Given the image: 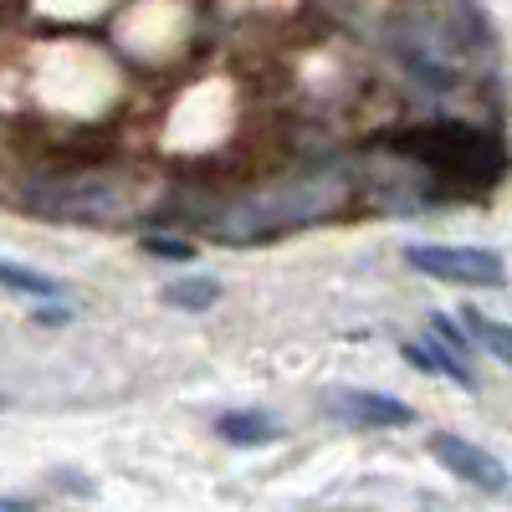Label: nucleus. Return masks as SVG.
<instances>
[{
  "instance_id": "nucleus-10",
  "label": "nucleus",
  "mask_w": 512,
  "mask_h": 512,
  "mask_svg": "<svg viewBox=\"0 0 512 512\" xmlns=\"http://www.w3.org/2000/svg\"><path fill=\"white\" fill-rule=\"evenodd\" d=\"M431 328H436V338H441V344H451V349H456V354H461V349H466V338H461V333H456V328H451V323H446V318H431Z\"/></svg>"
},
{
  "instance_id": "nucleus-6",
  "label": "nucleus",
  "mask_w": 512,
  "mask_h": 512,
  "mask_svg": "<svg viewBox=\"0 0 512 512\" xmlns=\"http://www.w3.org/2000/svg\"><path fill=\"white\" fill-rule=\"evenodd\" d=\"M272 431H277V425H272L267 415H256V410L221 415V436H226L231 446H262V441H272Z\"/></svg>"
},
{
  "instance_id": "nucleus-1",
  "label": "nucleus",
  "mask_w": 512,
  "mask_h": 512,
  "mask_svg": "<svg viewBox=\"0 0 512 512\" xmlns=\"http://www.w3.org/2000/svg\"><path fill=\"white\" fill-rule=\"evenodd\" d=\"M405 262L436 282H461V287H502L507 282V267L502 256L487 251V246H405Z\"/></svg>"
},
{
  "instance_id": "nucleus-8",
  "label": "nucleus",
  "mask_w": 512,
  "mask_h": 512,
  "mask_svg": "<svg viewBox=\"0 0 512 512\" xmlns=\"http://www.w3.org/2000/svg\"><path fill=\"white\" fill-rule=\"evenodd\" d=\"M0 287L26 292V297H62V282H57V277L31 272V267H21V262H0Z\"/></svg>"
},
{
  "instance_id": "nucleus-5",
  "label": "nucleus",
  "mask_w": 512,
  "mask_h": 512,
  "mask_svg": "<svg viewBox=\"0 0 512 512\" xmlns=\"http://www.w3.org/2000/svg\"><path fill=\"white\" fill-rule=\"evenodd\" d=\"M466 333H472L492 359H502V364L512 369V323H497V318H487V313H466Z\"/></svg>"
},
{
  "instance_id": "nucleus-7",
  "label": "nucleus",
  "mask_w": 512,
  "mask_h": 512,
  "mask_svg": "<svg viewBox=\"0 0 512 512\" xmlns=\"http://www.w3.org/2000/svg\"><path fill=\"white\" fill-rule=\"evenodd\" d=\"M164 297L175 308H190V313H205L210 303H221V282H210V277H180V282H169Z\"/></svg>"
},
{
  "instance_id": "nucleus-3",
  "label": "nucleus",
  "mask_w": 512,
  "mask_h": 512,
  "mask_svg": "<svg viewBox=\"0 0 512 512\" xmlns=\"http://www.w3.org/2000/svg\"><path fill=\"white\" fill-rule=\"evenodd\" d=\"M344 410L364 425H410L415 410L395 395H379V390H344Z\"/></svg>"
},
{
  "instance_id": "nucleus-2",
  "label": "nucleus",
  "mask_w": 512,
  "mask_h": 512,
  "mask_svg": "<svg viewBox=\"0 0 512 512\" xmlns=\"http://www.w3.org/2000/svg\"><path fill=\"white\" fill-rule=\"evenodd\" d=\"M431 456L446 466L451 477L472 482V487H482V492H507V466H502L487 446H477V441L451 436V431H436V436H431Z\"/></svg>"
},
{
  "instance_id": "nucleus-9",
  "label": "nucleus",
  "mask_w": 512,
  "mask_h": 512,
  "mask_svg": "<svg viewBox=\"0 0 512 512\" xmlns=\"http://www.w3.org/2000/svg\"><path fill=\"white\" fill-rule=\"evenodd\" d=\"M154 256H175V262H195V246H185V241H159V236H149L144 241Z\"/></svg>"
},
{
  "instance_id": "nucleus-4",
  "label": "nucleus",
  "mask_w": 512,
  "mask_h": 512,
  "mask_svg": "<svg viewBox=\"0 0 512 512\" xmlns=\"http://www.w3.org/2000/svg\"><path fill=\"white\" fill-rule=\"evenodd\" d=\"M405 359L415 364V369H425V374H441V379H451V384H461V390H472V369L461 364V354L451 349V344H405Z\"/></svg>"
}]
</instances>
